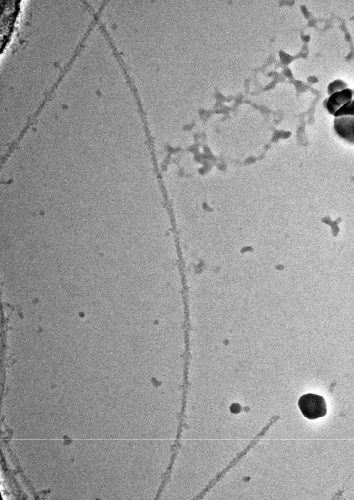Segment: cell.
Wrapping results in <instances>:
<instances>
[{"mask_svg":"<svg viewBox=\"0 0 354 500\" xmlns=\"http://www.w3.org/2000/svg\"><path fill=\"white\" fill-rule=\"evenodd\" d=\"M298 407L303 416L309 419H315L324 417L327 413L326 403L321 396L308 393L301 396Z\"/></svg>","mask_w":354,"mask_h":500,"instance_id":"1","label":"cell"},{"mask_svg":"<svg viewBox=\"0 0 354 500\" xmlns=\"http://www.w3.org/2000/svg\"><path fill=\"white\" fill-rule=\"evenodd\" d=\"M354 100L351 99L349 100L340 107L334 115L336 117L347 115L353 116L354 114Z\"/></svg>","mask_w":354,"mask_h":500,"instance_id":"4","label":"cell"},{"mask_svg":"<svg viewBox=\"0 0 354 500\" xmlns=\"http://www.w3.org/2000/svg\"><path fill=\"white\" fill-rule=\"evenodd\" d=\"M347 84L343 81L337 79L331 82L328 86V93L331 95L335 92L340 91L346 89Z\"/></svg>","mask_w":354,"mask_h":500,"instance_id":"5","label":"cell"},{"mask_svg":"<svg viewBox=\"0 0 354 500\" xmlns=\"http://www.w3.org/2000/svg\"><path fill=\"white\" fill-rule=\"evenodd\" d=\"M354 117L342 116L334 120V128L336 133L348 142L354 143Z\"/></svg>","mask_w":354,"mask_h":500,"instance_id":"2","label":"cell"},{"mask_svg":"<svg viewBox=\"0 0 354 500\" xmlns=\"http://www.w3.org/2000/svg\"><path fill=\"white\" fill-rule=\"evenodd\" d=\"M353 93L352 90L349 88L333 93L325 99V107L330 114L334 115L340 107L352 99Z\"/></svg>","mask_w":354,"mask_h":500,"instance_id":"3","label":"cell"}]
</instances>
